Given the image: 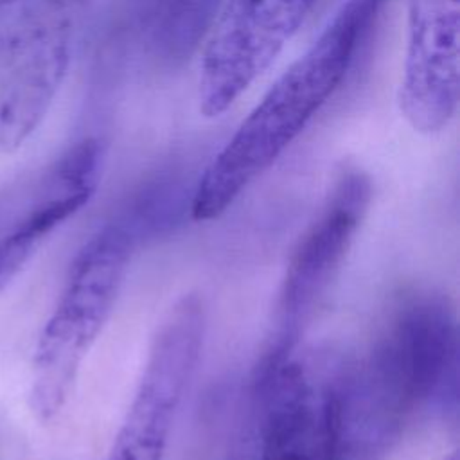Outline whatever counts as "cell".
<instances>
[{
    "label": "cell",
    "mask_w": 460,
    "mask_h": 460,
    "mask_svg": "<svg viewBox=\"0 0 460 460\" xmlns=\"http://www.w3.org/2000/svg\"><path fill=\"white\" fill-rule=\"evenodd\" d=\"M456 318L442 295L408 298L370 352L340 367L343 460H381L422 408L456 410Z\"/></svg>",
    "instance_id": "cell-1"
},
{
    "label": "cell",
    "mask_w": 460,
    "mask_h": 460,
    "mask_svg": "<svg viewBox=\"0 0 460 460\" xmlns=\"http://www.w3.org/2000/svg\"><path fill=\"white\" fill-rule=\"evenodd\" d=\"M390 0H347L273 83L194 185L190 214L210 221L261 178L341 86Z\"/></svg>",
    "instance_id": "cell-2"
},
{
    "label": "cell",
    "mask_w": 460,
    "mask_h": 460,
    "mask_svg": "<svg viewBox=\"0 0 460 460\" xmlns=\"http://www.w3.org/2000/svg\"><path fill=\"white\" fill-rule=\"evenodd\" d=\"M138 228L128 212L104 225L77 253L32 356L31 406L41 420L54 419L66 404L117 300Z\"/></svg>",
    "instance_id": "cell-3"
},
{
    "label": "cell",
    "mask_w": 460,
    "mask_h": 460,
    "mask_svg": "<svg viewBox=\"0 0 460 460\" xmlns=\"http://www.w3.org/2000/svg\"><path fill=\"white\" fill-rule=\"evenodd\" d=\"M316 0H223L203 41L198 102L205 117L228 111L271 66Z\"/></svg>",
    "instance_id": "cell-4"
},
{
    "label": "cell",
    "mask_w": 460,
    "mask_h": 460,
    "mask_svg": "<svg viewBox=\"0 0 460 460\" xmlns=\"http://www.w3.org/2000/svg\"><path fill=\"white\" fill-rule=\"evenodd\" d=\"M205 338L199 296H181L162 318L137 390L108 460H164L183 394L196 372Z\"/></svg>",
    "instance_id": "cell-5"
},
{
    "label": "cell",
    "mask_w": 460,
    "mask_h": 460,
    "mask_svg": "<svg viewBox=\"0 0 460 460\" xmlns=\"http://www.w3.org/2000/svg\"><path fill=\"white\" fill-rule=\"evenodd\" d=\"M372 181L358 167H345L309 230L300 237L280 286L275 340L264 359L293 354L316 305L341 270L352 239L368 210Z\"/></svg>",
    "instance_id": "cell-6"
},
{
    "label": "cell",
    "mask_w": 460,
    "mask_h": 460,
    "mask_svg": "<svg viewBox=\"0 0 460 460\" xmlns=\"http://www.w3.org/2000/svg\"><path fill=\"white\" fill-rule=\"evenodd\" d=\"M102 144L83 138L50 164L0 185V293L40 244L93 196Z\"/></svg>",
    "instance_id": "cell-7"
},
{
    "label": "cell",
    "mask_w": 460,
    "mask_h": 460,
    "mask_svg": "<svg viewBox=\"0 0 460 460\" xmlns=\"http://www.w3.org/2000/svg\"><path fill=\"white\" fill-rule=\"evenodd\" d=\"M340 368L316 370L291 356L259 368L262 460H343Z\"/></svg>",
    "instance_id": "cell-8"
},
{
    "label": "cell",
    "mask_w": 460,
    "mask_h": 460,
    "mask_svg": "<svg viewBox=\"0 0 460 460\" xmlns=\"http://www.w3.org/2000/svg\"><path fill=\"white\" fill-rule=\"evenodd\" d=\"M408 22L401 113L417 133L437 135L458 108L460 0H410Z\"/></svg>",
    "instance_id": "cell-9"
},
{
    "label": "cell",
    "mask_w": 460,
    "mask_h": 460,
    "mask_svg": "<svg viewBox=\"0 0 460 460\" xmlns=\"http://www.w3.org/2000/svg\"><path fill=\"white\" fill-rule=\"evenodd\" d=\"M75 38L0 58V153L20 147L40 126L72 63Z\"/></svg>",
    "instance_id": "cell-10"
},
{
    "label": "cell",
    "mask_w": 460,
    "mask_h": 460,
    "mask_svg": "<svg viewBox=\"0 0 460 460\" xmlns=\"http://www.w3.org/2000/svg\"><path fill=\"white\" fill-rule=\"evenodd\" d=\"M223 0H133V31L160 66L185 63L203 45Z\"/></svg>",
    "instance_id": "cell-11"
},
{
    "label": "cell",
    "mask_w": 460,
    "mask_h": 460,
    "mask_svg": "<svg viewBox=\"0 0 460 460\" xmlns=\"http://www.w3.org/2000/svg\"><path fill=\"white\" fill-rule=\"evenodd\" d=\"M102 0H0V58L77 38Z\"/></svg>",
    "instance_id": "cell-12"
},
{
    "label": "cell",
    "mask_w": 460,
    "mask_h": 460,
    "mask_svg": "<svg viewBox=\"0 0 460 460\" xmlns=\"http://www.w3.org/2000/svg\"><path fill=\"white\" fill-rule=\"evenodd\" d=\"M444 460H458V456H456V453H451L449 456H446Z\"/></svg>",
    "instance_id": "cell-13"
}]
</instances>
